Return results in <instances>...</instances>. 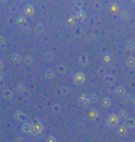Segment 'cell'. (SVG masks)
<instances>
[{
    "label": "cell",
    "instance_id": "obj_2",
    "mask_svg": "<svg viewBox=\"0 0 135 142\" xmlns=\"http://www.w3.org/2000/svg\"><path fill=\"white\" fill-rule=\"evenodd\" d=\"M125 125H126L129 128H132V127L135 126L134 119H133V118H129V119H127L126 122H125Z\"/></svg>",
    "mask_w": 135,
    "mask_h": 142
},
{
    "label": "cell",
    "instance_id": "obj_4",
    "mask_svg": "<svg viewBox=\"0 0 135 142\" xmlns=\"http://www.w3.org/2000/svg\"><path fill=\"white\" fill-rule=\"evenodd\" d=\"M49 142H55V140L54 139V138H52V137H51V140H49Z\"/></svg>",
    "mask_w": 135,
    "mask_h": 142
},
{
    "label": "cell",
    "instance_id": "obj_3",
    "mask_svg": "<svg viewBox=\"0 0 135 142\" xmlns=\"http://www.w3.org/2000/svg\"><path fill=\"white\" fill-rule=\"evenodd\" d=\"M124 130H125V129L123 128V127H120V133H121V132H124V133H126V131H124Z\"/></svg>",
    "mask_w": 135,
    "mask_h": 142
},
{
    "label": "cell",
    "instance_id": "obj_1",
    "mask_svg": "<svg viewBox=\"0 0 135 142\" xmlns=\"http://www.w3.org/2000/svg\"><path fill=\"white\" fill-rule=\"evenodd\" d=\"M117 121H118V119H117V116L111 115L110 117L108 118V120H107V125L110 126V127H114V126L117 125Z\"/></svg>",
    "mask_w": 135,
    "mask_h": 142
}]
</instances>
